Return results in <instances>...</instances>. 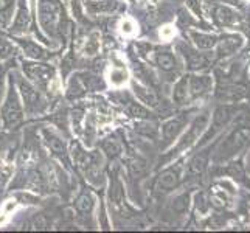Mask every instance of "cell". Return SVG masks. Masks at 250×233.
Listing matches in <instances>:
<instances>
[{
  "mask_svg": "<svg viewBox=\"0 0 250 233\" xmlns=\"http://www.w3.org/2000/svg\"><path fill=\"white\" fill-rule=\"evenodd\" d=\"M39 21L51 36L62 33L64 27V10L58 0H39Z\"/></svg>",
  "mask_w": 250,
  "mask_h": 233,
  "instance_id": "6da1fadb",
  "label": "cell"
},
{
  "mask_svg": "<svg viewBox=\"0 0 250 233\" xmlns=\"http://www.w3.org/2000/svg\"><path fill=\"white\" fill-rule=\"evenodd\" d=\"M2 120H3L5 127H8V129H13L16 126H19L23 122L22 105H21L19 95H17V92L13 85L10 87V90H8V95H6L5 103H3Z\"/></svg>",
  "mask_w": 250,
  "mask_h": 233,
  "instance_id": "7a4b0ae2",
  "label": "cell"
},
{
  "mask_svg": "<svg viewBox=\"0 0 250 233\" xmlns=\"http://www.w3.org/2000/svg\"><path fill=\"white\" fill-rule=\"evenodd\" d=\"M23 72L27 73L30 80L36 85H39V87H47L48 83L55 78L53 67L45 65V64L23 63Z\"/></svg>",
  "mask_w": 250,
  "mask_h": 233,
  "instance_id": "3957f363",
  "label": "cell"
},
{
  "mask_svg": "<svg viewBox=\"0 0 250 233\" xmlns=\"http://www.w3.org/2000/svg\"><path fill=\"white\" fill-rule=\"evenodd\" d=\"M19 90H21V95L23 98V103H25V109L28 112H41L45 106V101L42 98V95L39 93V90L31 85L28 81L25 80H21L19 81Z\"/></svg>",
  "mask_w": 250,
  "mask_h": 233,
  "instance_id": "277c9868",
  "label": "cell"
},
{
  "mask_svg": "<svg viewBox=\"0 0 250 233\" xmlns=\"http://www.w3.org/2000/svg\"><path fill=\"white\" fill-rule=\"evenodd\" d=\"M249 142H250V129L241 127V129H238V131L231 132V135L229 137V139L222 143V146H221V155L227 157V155L235 154L239 149H243Z\"/></svg>",
  "mask_w": 250,
  "mask_h": 233,
  "instance_id": "5b68a950",
  "label": "cell"
},
{
  "mask_svg": "<svg viewBox=\"0 0 250 233\" xmlns=\"http://www.w3.org/2000/svg\"><path fill=\"white\" fill-rule=\"evenodd\" d=\"M180 179H182V172H180V168L176 167V168L165 169L157 177L156 190H157V191H168V190H172L174 187L179 185Z\"/></svg>",
  "mask_w": 250,
  "mask_h": 233,
  "instance_id": "8992f818",
  "label": "cell"
},
{
  "mask_svg": "<svg viewBox=\"0 0 250 233\" xmlns=\"http://www.w3.org/2000/svg\"><path fill=\"white\" fill-rule=\"evenodd\" d=\"M44 139L45 143L50 148V151L53 152L59 160H64L67 163V148H65V143L59 135H56L53 131H48V129H44Z\"/></svg>",
  "mask_w": 250,
  "mask_h": 233,
  "instance_id": "52a82bcc",
  "label": "cell"
},
{
  "mask_svg": "<svg viewBox=\"0 0 250 233\" xmlns=\"http://www.w3.org/2000/svg\"><path fill=\"white\" fill-rule=\"evenodd\" d=\"M187 125V115L185 114H180L174 118L168 120V122L162 126V135L165 139L167 143L172 142L177 137V134L182 131L184 126Z\"/></svg>",
  "mask_w": 250,
  "mask_h": 233,
  "instance_id": "ba28073f",
  "label": "cell"
},
{
  "mask_svg": "<svg viewBox=\"0 0 250 233\" xmlns=\"http://www.w3.org/2000/svg\"><path fill=\"white\" fill-rule=\"evenodd\" d=\"M207 122H208V115H207V114H204V115H201V117H197V118L194 120V123L191 125V127H189V131L184 135V139L180 140V143H179V146H177V149H185V148H188V146L191 145V143L197 139V137H199V134L204 131V127H205Z\"/></svg>",
  "mask_w": 250,
  "mask_h": 233,
  "instance_id": "9c48e42d",
  "label": "cell"
},
{
  "mask_svg": "<svg viewBox=\"0 0 250 233\" xmlns=\"http://www.w3.org/2000/svg\"><path fill=\"white\" fill-rule=\"evenodd\" d=\"M30 27V13L28 8L25 5V0H19V8H17L16 13V19L11 27V33L13 34H22L28 30Z\"/></svg>",
  "mask_w": 250,
  "mask_h": 233,
  "instance_id": "30bf717a",
  "label": "cell"
},
{
  "mask_svg": "<svg viewBox=\"0 0 250 233\" xmlns=\"http://www.w3.org/2000/svg\"><path fill=\"white\" fill-rule=\"evenodd\" d=\"M211 87V80L208 76H191L188 78V89L191 97H201Z\"/></svg>",
  "mask_w": 250,
  "mask_h": 233,
  "instance_id": "8fae6325",
  "label": "cell"
},
{
  "mask_svg": "<svg viewBox=\"0 0 250 233\" xmlns=\"http://www.w3.org/2000/svg\"><path fill=\"white\" fill-rule=\"evenodd\" d=\"M21 45L23 47L25 55L31 59H36V61H45L50 58V53L47 50H44L41 45L34 44L31 41H21Z\"/></svg>",
  "mask_w": 250,
  "mask_h": 233,
  "instance_id": "7c38bea8",
  "label": "cell"
},
{
  "mask_svg": "<svg viewBox=\"0 0 250 233\" xmlns=\"http://www.w3.org/2000/svg\"><path fill=\"white\" fill-rule=\"evenodd\" d=\"M154 61L163 72H172L176 68V59L169 50H157Z\"/></svg>",
  "mask_w": 250,
  "mask_h": 233,
  "instance_id": "4fadbf2b",
  "label": "cell"
},
{
  "mask_svg": "<svg viewBox=\"0 0 250 233\" xmlns=\"http://www.w3.org/2000/svg\"><path fill=\"white\" fill-rule=\"evenodd\" d=\"M188 98H189L188 76H184L182 80L176 84L174 92H172V101H174L176 105H187Z\"/></svg>",
  "mask_w": 250,
  "mask_h": 233,
  "instance_id": "5bb4252c",
  "label": "cell"
},
{
  "mask_svg": "<svg viewBox=\"0 0 250 233\" xmlns=\"http://www.w3.org/2000/svg\"><path fill=\"white\" fill-rule=\"evenodd\" d=\"M95 205V197L89 191H83L78 197L75 199V209L81 214H89Z\"/></svg>",
  "mask_w": 250,
  "mask_h": 233,
  "instance_id": "9a60e30c",
  "label": "cell"
},
{
  "mask_svg": "<svg viewBox=\"0 0 250 233\" xmlns=\"http://www.w3.org/2000/svg\"><path fill=\"white\" fill-rule=\"evenodd\" d=\"M132 87H134L135 97L139 98L142 103H145V105H148V106H157V97L151 89L145 87V85L137 84V83L132 85Z\"/></svg>",
  "mask_w": 250,
  "mask_h": 233,
  "instance_id": "2e32d148",
  "label": "cell"
},
{
  "mask_svg": "<svg viewBox=\"0 0 250 233\" xmlns=\"http://www.w3.org/2000/svg\"><path fill=\"white\" fill-rule=\"evenodd\" d=\"M184 55L187 59V64L191 70H201V68H205L207 65H208V58L201 55V53H194V51L188 50V53H184Z\"/></svg>",
  "mask_w": 250,
  "mask_h": 233,
  "instance_id": "e0dca14e",
  "label": "cell"
},
{
  "mask_svg": "<svg viewBox=\"0 0 250 233\" xmlns=\"http://www.w3.org/2000/svg\"><path fill=\"white\" fill-rule=\"evenodd\" d=\"M101 148L106 152L109 159H115L122 154V143H120V140H117L115 137H109V139L103 140Z\"/></svg>",
  "mask_w": 250,
  "mask_h": 233,
  "instance_id": "ac0fdd59",
  "label": "cell"
},
{
  "mask_svg": "<svg viewBox=\"0 0 250 233\" xmlns=\"http://www.w3.org/2000/svg\"><path fill=\"white\" fill-rule=\"evenodd\" d=\"M191 39L194 41V44L199 48L208 50L214 44H216V38L210 36V34H202V33H191Z\"/></svg>",
  "mask_w": 250,
  "mask_h": 233,
  "instance_id": "d6986e66",
  "label": "cell"
},
{
  "mask_svg": "<svg viewBox=\"0 0 250 233\" xmlns=\"http://www.w3.org/2000/svg\"><path fill=\"white\" fill-rule=\"evenodd\" d=\"M216 19L224 25H230L235 21H238V14L227 6H219L216 10Z\"/></svg>",
  "mask_w": 250,
  "mask_h": 233,
  "instance_id": "ffe728a7",
  "label": "cell"
},
{
  "mask_svg": "<svg viewBox=\"0 0 250 233\" xmlns=\"http://www.w3.org/2000/svg\"><path fill=\"white\" fill-rule=\"evenodd\" d=\"M117 8L114 0H98V2H89V10L92 13H110Z\"/></svg>",
  "mask_w": 250,
  "mask_h": 233,
  "instance_id": "44dd1931",
  "label": "cell"
},
{
  "mask_svg": "<svg viewBox=\"0 0 250 233\" xmlns=\"http://www.w3.org/2000/svg\"><path fill=\"white\" fill-rule=\"evenodd\" d=\"M239 45H241V39L238 36H227L221 42L219 51L222 55H231V53H235Z\"/></svg>",
  "mask_w": 250,
  "mask_h": 233,
  "instance_id": "7402d4cb",
  "label": "cell"
},
{
  "mask_svg": "<svg viewBox=\"0 0 250 233\" xmlns=\"http://www.w3.org/2000/svg\"><path fill=\"white\" fill-rule=\"evenodd\" d=\"M205 165H207V155L205 154H201V155H196V157L189 162L188 165V172L191 176H197L201 174V172L205 169Z\"/></svg>",
  "mask_w": 250,
  "mask_h": 233,
  "instance_id": "603a6c76",
  "label": "cell"
},
{
  "mask_svg": "<svg viewBox=\"0 0 250 233\" xmlns=\"http://www.w3.org/2000/svg\"><path fill=\"white\" fill-rule=\"evenodd\" d=\"M231 114H233V109H231V107H227V106L219 107L216 110V114H214V126L219 127L222 125H226L231 118Z\"/></svg>",
  "mask_w": 250,
  "mask_h": 233,
  "instance_id": "cb8c5ba5",
  "label": "cell"
},
{
  "mask_svg": "<svg viewBox=\"0 0 250 233\" xmlns=\"http://www.w3.org/2000/svg\"><path fill=\"white\" fill-rule=\"evenodd\" d=\"M127 114L134 117V118H149L151 114L148 112V109L140 106L139 103H127Z\"/></svg>",
  "mask_w": 250,
  "mask_h": 233,
  "instance_id": "d4e9b609",
  "label": "cell"
},
{
  "mask_svg": "<svg viewBox=\"0 0 250 233\" xmlns=\"http://www.w3.org/2000/svg\"><path fill=\"white\" fill-rule=\"evenodd\" d=\"M85 92V85L81 83V80L78 76L73 78L70 81V85H68V98H78L83 97Z\"/></svg>",
  "mask_w": 250,
  "mask_h": 233,
  "instance_id": "484cf974",
  "label": "cell"
},
{
  "mask_svg": "<svg viewBox=\"0 0 250 233\" xmlns=\"http://www.w3.org/2000/svg\"><path fill=\"white\" fill-rule=\"evenodd\" d=\"M221 97L226 100H239L244 97V87H241V85H231V87H227L221 92Z\"/></svg>",
  "mask_w": 250,
  "mask_h": 233,
  "instance_id": "4316f807",
  "label": "cell"
},
{
  "mask_svg": "<svg viewBox=\"0 0 250 233\" xmlns=\"http://www.w3.org/2000/svg\"><path fill=\"white\" fill-rule=\"evenodd\" d=\"M13 45L8 41H5L3 38H0V59H6L13 55Z\"/></svg>",
  "mask_w": 250,
  "mask_h": 233,
  "instance_id": "83f0119b",
  "label": "cell"
},
{
  "mask_svg": "<svg viewBox=\"0 0 250 233\" xmlns=\"http://www.w3.org/2000/svg\"><path fill=\"white\" fill-rule=\"evenodd\" d=\"M110 80L115 84H122L126 80V72L125 70H114L110 73Z\"/></svg>",
  "mask_w": 250,
  "mask_h": 233,
  "instance_id": "f1b7e54d",
  "label": "cell"
},
{
  "mask_svg": "<svg viewBox=\"0 0 250 233\" xmlns=\"http://www.w3.org/2000/svg\"><path fill=\"white\" fill-rule=\"evenodd\" d=\"M97 50H98V41L92 38L89 42H87V45H85V53L87 55H95L97 53Z\"/></svg>",
  "mask_w": 250,
  "mask_h": 233,
  "instance_id": "f546056e",
  "label": "cell"
},
{
  "mask_svg": "<svg viewBox=\"0 0 250 233\" xmlns=\"http://www.w3.org/2000/svg\"><path fill=\"white\" fill-rule=\"evenodd\" d=\"M185 199H188V196H185V194H184V196H180L179 199H176V202H174V205H172V207H174V209L179 210V212L185 210V207H187V204H188V202H187V204L184 202Z\"/></svg>",
  "mask_w": 250,
  "mask_h": 233,
  "instance_id": "4dcf8cb0",
  "label": "cell"
},
{
  "mask_svg": "<svg viewBox=\"0 0 250 233\" xmlns=\"http://www.w3.org/2000/svg\"><path fill=\"white\" fill-rule=\"evenodd\" d=\"M8 5H10V0H0V13L5 11L8 8Z\"/></svg>",
  "mask_w": 250,
  "mask_h": 233,
  "instance_id": "1f68e13d",
  "label": "cell"
},
{
  "mask_svg": "<svg viewBox=\"0 0 250 233\" xmlns=\"http://www.w3.org/2000/svg\"><path fill=\"white\" fill-rule=\"evenodd\" d=\"M2 139H3V137H2V134H0V143H2Z\"/></svg>",
  "mask_w": 250,
  "mask_h": 233,
  "instance_id": "d6a6232c",
  "label": "cell"
},
{
  "mask_svg": "<svg viewBox=\"0 0 250 233\" xmlns=\"http://www.w3.org/2000/svg\"><path fill=\"white\" fill-rule=\"evenodd\" d=\"M0 95H2V85H0Z\"/></svg>",
  "mask_w": 250,
  "mask_h": 233,
  "instance_id": "836d02e7",
  "label": "cell"
}]
</instances>
